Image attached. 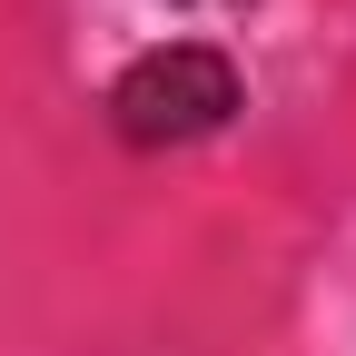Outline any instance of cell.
Masks as SVG:
<instances>
[{"mask_svg": "<svg viewBox=\"0 0 356 356\" xmlns=\"http://www.w3.org/2000/svg\"><path fill=\"white\" fill-rule=\"evenodd\" d=\"M238 119V60L208 40H159L109 79V129L129 149H188Z\"/></svg>", "mask_w": 356, "mask_h": 356, "instance_id": "6da1fadb", "label": "cell"}]
</instances>
